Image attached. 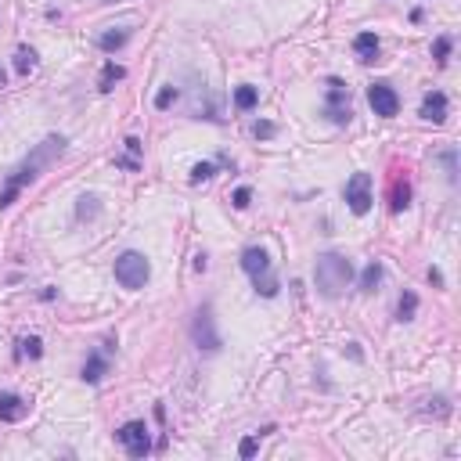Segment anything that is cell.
Segmentation results:
<instances>
[{
	"instance_id": "1",
	"label": "cell",
	"mask_w": 461,
	"mask_h": 461,
	"mask_svg": "<svg viewBox=\"0 0 461 461\" xmlns=\"http://www.w3.org/2000/svg\"><path fill=\"white\" fill-rule=\"evenodd\" d=\"M65 137H58V134H51V137H44L33 151H29V156L8 173V188L4 191H0V209H8L15 198H18V191L25 188V184H33L51 163H58L61 156H65Z\"/></svg>"
},
{
	"instance_id": "2",
	"label": "cell",
	"mask_w": 461,
	"mask_h": 461,
	"mask_svg": "<svg viewBox=\"0 0 461 461\" xmlns=\"http://www.w3.org/2000/svg\"><path fill=\"white\" fill-rule=\"evenodd\" d=\"M353 282V263L343 253H321L314 260V285L324 299H339Z\"/></svg>"
},
{
	"instance_id": "3",
	"label": "cell",
	"mask_w": 461,
	"mask_h": 461,
	"mask_svg": "<svg viewBox=\"0 0 461 461\" xmlns=\"http://www.w3.org/2000/svg\"><path fill=\"white\" fill-rule=\"evenodd\" d=\"M241 270L253 278V289H256V296H263V299H274L278 296V278H274V270H270V256H267V249L263 245H249V249L241 253Z\"/></svg>"
},
{
	"instance_id": "4",
	"label": "cell",
	"mask_w": 461,
	"mask_h": 461,
	"mask_svg": "<svg viewBox=\"0 0 461 461\" xmlns=\"http://www.w3.org/2000/svg\"><path fill=\"white\" fill-rule=\"evenodd\" d=\"M148 278H151V267H148V260H144V253H137V249H127L119 260H115V282L127 289V292H137V289H144L148 285Z\"/></svg>"
},
{
	"instance_id": "5",
	"label": "cell",
	"mask_w": 461,
	"mask_h": 461,
	"mask_svg": "<svg viewBox=\"0 0 461 461\" xmlns=\"http://www.w3.org/2000/svg\"><path fill=\"white\" fill-rule=\"evenodd\" d=\"M191 343L202 350V353H217L224 346L220 331H217V314H213V303H202L195 317H191Z\"/></svg>"
},
{
	"instance_id": "6",
	"label": "cell",
	"mask_w": 461,
	"mask_h": 461,
	"mask_svg": "<svg viewBox=\"0 0 461 461\" xmlns=\"http://www.w3.org/2000/svg\"><path fill=\"white\" fill-rule=\"evenodd\" d=\"M115 440L127 447V454L134 457V461H141V457H148L151 454V436H148V425L141 422V418H134V422H122L119 429H115Z\"/></svg>"
},
{
	"instance_id": "7",
	"label": "cell",
	"mask_w": 461,
	"mask_h": 461,
	"mask_svg": "<svg viewBox=\"0 0 461 461\" xmlns=\"http://www.w3.org/2000/svg\"><path fill=\"white\" fill-rule=\"evenodd\" d=\"M343 195H346V206H350V213H357V217H364L367 209H372V173H353L350 180H346V188H343Z\"/></svg>"
},
{
	"instance_id": "8",
	"label": "cell",
	"mask_w": 461,
	"mask_h": 461,
	"mask_svg": "<svg viewBox=\"0 0 461 461\" xmlns=\"http://www.w3.org/2000/svg\"><path fill=\"white\" fill-rule=\"evenodd\" d=\"M367 105H372V112L375 115H382V119H393L396 112H400V94L389 87V83H372L367 87Z\"/></svg>"
},
{
	"instance_id": "9",
	"label": "cell",
	"mask_w": 461,
	"mask_h": 461,
	"mask_svg": "<svg viewBox=\"0 0 461 461\" xmlns=\"http://www.w3.org/2000/svg\"><path fill=\"white\" fill-rule=\"evenodd\" d=\"M425 122H443L447 119V94L443 90H429L422 98V112H418Z\"/></svg>"
},
{
	"instance_id": "10",
	"label": "cell",
	"mask_w": 461,
	"mask_h": 461,
	"mask_svg": "<svg viewBox=\"0 0 461 461\" xmlns=\"http://www.w3.org/2000/svg\"><path fill=\"white\" fill-rule=\"evenodd\" d=\"M29 415V400L18 393H0V422H22Z\"/></svg>"
},
{
	"instance_id": "11",
	"label": "cell",
	"mask_w": 461,
	"mask_h": 461,
	"mask_svg": "<svg viewBox=\"0 0 461 461\" xmlns=\"http://www.w3.org/2000/svg\"><path fill=\"white\" fill-rule=\"evenodd\" d=\"M105 375H108V357H105V353H90L87 364H83V375H80V379L90 382V386H98Z\"/></svg>"
},
{
	"instance_id": "12",
	"label": "cell",
	"mask_w": 461,
	"mask_h": 461,
	"mask_svg": "<svg viewBox=\"0 0 461 461\" xmlns=\"http://www.w3.org/2000/svg\"><path fill=\"white\" fill-rule=\"evenodd\" d=\"M353 51H357V61L372 65V61L379 58V37H375V33H360V37L353 40Z\"/></svg>"
},
{
	"instance_id": "13",
	"label": "cell",
	"mask_w": 461,
	"mask_h": 461,
	"mask_svg": "<svg viewBox=\"0 0 461 461\" xmlns=\"http://www.w3.org/2000/svg\"><path fill=\"white\" fill-rule=\"evenodd\" d=\"M130 37H134V29H108V33H101V37H98V47H101L105 54H115V51H119L122 44H127Z\"/></svg>"
},
{
	"instance_id": "14",
	"label": "cell",
	"mask_w": 461,
	"mask_h": 461,
	"mask_svg": "<svg viewBox=\"0 0 461 461\" xmlns=\"http://www.w3.org/2000/svg\"><path fill=\"white\" fill-rule=\"evenodd\" d=\"M324 108H350V90L343 87V80H328V101H324Z\"/></svg>"
},
{
	"instance_id": "15",
	"label": "cell",
	"mask_w": 461,
	"mask_h": 461,
	"mask_svg": "<svg viewBox=\"0 0 461 461\" xmlns=\"http://www.w3.org/2000/svg\"><path fill=\"white\" fill-rule=\"evenodd\" d=\"M408 206H411V184L408 180H396L393 191H389V209L393 213H404Z\"/></svg>"
},
{
	"instance_id": "16",
	"label": "cell",
	"mask_w": 461,
	"mask_h": 461,
	"mask_svg": "<svg viewBox=\"0 0 461 461\" xmlns=\"http://www.w3.org/2000/svg\"><path fill=\"white\" fill-rule=\"evenodd\" d=\"M256 101H260V90H256L253 83H241V87L234 90V108L253 112V108H256Z\"/></svg>"
},
{
	"instance_id": "17",
	"label": "cell",
	"mask_w": 461,
	"mask_h": 461,
	"mask_svg": "<svg viewBox=\"0 0 461 461\" xmlns=\"http://www.w3.org/2000/svg\"><path fill=\"white\" fill-rule=\"evenodd\" d=\"M122 76H127V72H122V65H115V61H105L101 80H98V90H101V94H108V90H112V87H115Z\"/></svg>"
},
{
	"instance_id": "18",
	"label": "cell",
	"mask_w": 461,
	"mask_h": 461,
	"mask_svg": "<svg viewBox=\"0 0 461 461\" xmlns=\"http://www.w3.org/2000/svg\"><path fill=\"white\" fill-rule=\"evenodd\" d=\"M379 282H382V263L372 260V263L364 267V274H360V292H375Z\"/></svg>"
},
{
	"instance_id": "19",
	"label": "cell",
	"mask_w": 461,
	"mask_h": 461,
	"mask_svg": "<svg viewBox=\"0 0 461 461\" xmlns=\"http://www.w3.org/2000/svg\"><path fill=\"white\" fill-rule=\"evenodd\" d=\"M33 69H37V51H33V47H18V51H15V72H18V76H29Z\"/></svg>"
},
{
	"instance_id": "20",
	"label": "cell",
	"mask_w": 461,
	"mask_h": 461,
	"mask_svg": "<svg viewBox=\"0 0 461 461\" xmlns=\"http://www.w3.org/2000/svg\"><path fill=\"white\" fill-rule=\"evenodd\" d=\"M101 213V202L98 195H80V206H76V220H94Z\"/></svg>"
},
{
	"instance_id": "21",
	"label": "cell",
	"mask_w": 461,
	"mask_h": 461,
	"mask_svg": "<svg viewBox=\"0 0 461 461\" xmlns=\"http://www.w3.org/2000/svg\"><path fill=\"white\" fill-rule=\"evenodd\" d=\"M415 310H418V296H415V292H404L400 303H396V321H411Z\"/></svg>"
},
{
	"instance_id": "22",
	"label": "cell",
	"mask_w": 461,
	"mask_h": 461,
	"mask_svg": "<svg viewBox=\"0 0 461 461\" xmlns=\"http://www.w3.org/2000/svg\"><path fill=\"white\" fill-rule=\"evenodd\" d=\"M18 346H22V350H18V357H29V360H40V357H44V343L37 339V335H29V339H22Z\"/></svg>"
},
{
	"instance_id": "23",
	"label": "cell",
	"mask_w": 461,
	"mask_h": 461,
	"mask_svg": "<svg viewBox=\"0 0 461 461\" xmlns=\"http://www.w3.org/2000/svg\"><path fill=\"white\" fill-rule=\"evenodd\" d=\"M274 134H278V127H274L270 119H256V122H253V137H256V141H270Z\"/></svg>"
},
{
	"instance_id": "24",
	"label": "cell",
	"mask_w": 461,
	"mask_h": 461,
	"mask_svg": "<svg viewBox=\"0 0 461 461\" xmlns=\"http://www.w3.org/2000/svg\"><path fill=\"white\" fill-rule=\"evenodd\" d=\"M213 173H217V166H213V163H195V166H191V184H202V180H209Z\"/></svg>"
},
{
	"instance_id": "25",
	"label": "cell",
	"mask_w": 461,
	"mask_h": 461,
	"mask_svg": "<svg viewBox=\"0 0 461 461\" xmlns=\"http://www.w3.org/2000/svg\"><path fill=\"white\" fill-rule=\"evenodd\" d=\"M177 98H180V90H177V87H163L159 94H156V108H170Z\"/></svg>"
},
{
	"instance_id": "26",
	"label": "cell",
	"mask_w": 461,
	"mask_h": 461,
	"mask_svg": "<svg viewBox=\"0 0 461 461\" xmlns=\"http://www.w3.org/2000/svg\"><path fill=\"white\" fill-rule=\"evenodd\" d=\"M433 408H425V415H436V418H447L450 415V404H447V396H433V400H429Z\"/></svg>"
},
{
	"instance_id": "27",
	"label": "cell",
	"mask_w": 461,
	"mask_h": 461,
	"mask_svg": "<svg viewBox=\"0 0 461 461\" xmlns=\"http://www.w3.org/2000/svg\"><path fill=\"white\" fill-rule=\"evenodd\" d=\"M256 450H260V436H245V440L238 443V457H245V461H249Z\"/></svg>"
},
{
	"instance_id": "28",
	"label": "cell",
	"mask_w": 461,
	"mask_h": 461,
	"mask_svg": "<svg viewBox=\"0 0 461 461\" xmlns=\"http://www.w3.org/2000/svg\"><path fill=\"white\" fill-rule=\"evenodd\" d=\"M440 159H443V166H447V180L454 184V180H457V156H454V148H447Z\"/></svg>"
},
{
	"instance_id": "29",
	"label": "cell",
	"mask_w": 461,
	"mask_h": 461,
	"mask_svg": "<svg viewBox=\"0 0 461 461\" xmlns=\"http://www.w3.org/2000/svg\"><path fill=\"white\" fill-rule=\"evenodd\" d=\"M231 206H234V209H249V206H253V191H249V188H238V191L231 195Z\"/></svg>"
},
{
	"instance_id": "30",
	"label": "cell",
	"mask_w": 461,
	"mask_h": 461,
	"mask_svg": "<svg viewBox=\"0 0 461 461\" xmlns=\"http://www.w3.org/2000/svg\"><path fill=\"white\" fill-rule=\"evenodd\" d=\"M433 58L440 61V65H443V61L450 58V37H440V40L433 44Z\"/></svg>"
},
{
	"instance_id": "31",
	"label": "cell",
	"mask_w": 461,
	"mask_h": 461,
	"mask_svg": "<svg viewBox=\"0 0 461 461\" xmlns=\"http://www.w3.org/2000/svg\"><path fill=\"white\" fill-rule=\"evenodd\" d=\"M429 282H433L436 289H443V274H440L436 267H429Z\"/></svg>"
},
{
	"instance_id": "32",
	"label": "cell",
	"mask_w": 461,
	"mask_h": 461,
	"mask_svg": "<svg viewBox=\"0 0 461 461\" xmlns=\"http://www.w3.org/2000/svg\"><path fill=\"white\" fill-rule=\"evenodd\" d=\"M206 267H209V256H206V253H198V256H195V270H198V274H206Z\"/></svg>"
},
{
	"instance_id": "33",
	"label": "cell",
	"mask_w": 461,
	"mask_h": 461,
	"mask_svg": "<svg viewBox=\"0 0 461 461\" xmlns=\"http://www.w3.org/2000/svg\"><path fill=\"white\" fill-rule=\"evenodd\" d=\"M127 151H130V156H141V141H137V137H127Z\"/></svg>"
},
{
	"instance_id": "34",
	"label": "cell",
	"mask_w": 461,
	"mask_h": 461,
	"mask_svg": "<svg viewBox=\"0 0 461 461\" xmlns=\"http://www.w3.org/2000/svg\"><path fill=\"white\" fill-rule=\"evenodd\" d=\"M346 353H350V357H353V360H360V357H364V353H360V350H357V343H346Z\"/></svg>"
},
{
	"instance_id": "35",
	"label": "cell",
	"mask_w": 461,
	"mask_h": 461,
	"mask_svg": "<svg viewBox=\"0 0 461 461\" xmlns=\"http://www.w3.org/2000/svg\"><path fill=\"white\" fill-rule=\"evenodd\" d=\"M115 166H122V170H137V163H134V159H115Z\"/></svg>"
},
{
	"instance_id": "36",
	"label": "cell",
	"mask_w": 461,
	"mask_h": 461,
	"mask_svg": "<svg viewBox=\"0 0 461 461\" xmlns=\"http://www.w3.org/2000/svg\"><path fill=\"white\" fill-rule=\"evenodd\" d=\"M0 87H8V76H4V69H0Z\"/></svg>"
},
{
	"instance_id": "37",
	"label": "cell",
	"mask_w": 461,
	"mask_h": 461,
	"mask_svg": "<svg viewBox=\"0 0 461 461\" xmlns=\"http://www.w3.org/2000/svg\"><path fill=\"white\" fill-rule=\"evenodd\" d=\"M101 4H112V0H101Z\"/></svg>"
}]
</instances>
